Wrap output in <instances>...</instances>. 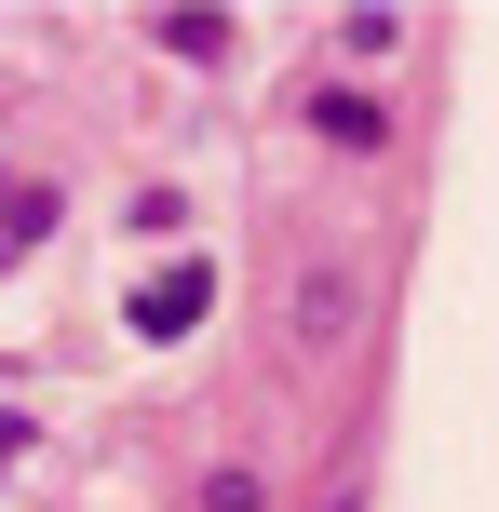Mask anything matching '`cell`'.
<instances>
[{
    "instance_id": "6da1fadb",
    "label": "cell",
    "mask_w": 499,
    "mask_h": 512,
    "mask_svg": "<svg viewBox=\"0 0 499 512\" xmlns=\"http://www.w3.org/2000/svg\"><path fill=\"white\" fill-rule=\"evenodd\" d=\"M203 310H216V270H203V256H176V270L135 283V337H189Z\"/></svg>"
},
{
    "instance_id": "7a4b0ae2",
    "label": "cell",
    "mask_w": 499,
    "mask_h": 512,
    "mask_svg": "<svg viewBox=\"0 0 499 512\" xmlns=\"http://www.w3.org/2000/svg\"><path fill=\"white\" fill-rule=\"evenodd\" d=\"M41 230H54V189L41 176H0V256H27Z\"/></svg>"
},
{
    "instance_id": "3957f363",
    "label": "cell",
    "mask_w": 499,
    "mask_h": 512,
    "mask_svg": "<svg viewBox=\"0 0 499 512\" xmlns=\"http://www.w3.org/2000/svg\"><path fill=\"white\" fill-rule=\"evenodd\" d=\"M284 324H297V337H338V324H351V297H338V283H297V310H284Z\"/></svg>"
},
{
    "instance_id": "277c9868",
    "label": "cell",
    "mask_w": 499,
    "mask_h": 512,
    "mask_svg": "<svg viewBox=\"0 0 499 512\" xmlns=\"http://www.w3.org/2000/svg\"><path fill=\"white\" fill-rule=\"evenodd\" d=\"M311 122H324V135H338V149H378V108H365V95H324V108H311Z\"/></svg>"
},
{
    "instance_id": "5b68a950",
    "label": "cell",
    "mask_w": 499,
    "mask_h": 512,
    "mask_svg": "<svg viewBox=\"0 0 499 512\" xmlns=\"http://www.w3.org/2000/svg\"><path fill=\"white\" fill-rule=\"evenodd\" d=\"M14 459H27V418H0V472H14Z\"/></svg>"
},
{
    "instance_id": "8992f818",
    "label": "cell",
    "mask_w": 499,
    "mask_h": 512,
    "mask_svg": "<svg viewBox=\"0 0 499 512\" xmlns=\"http://www.w3.org/2000/svg\"><path fill=\"white\" fill-rule=\"evenodd\" d=\"M311 512H351V499H311Z\"/></svg>"
}]
</instances>
